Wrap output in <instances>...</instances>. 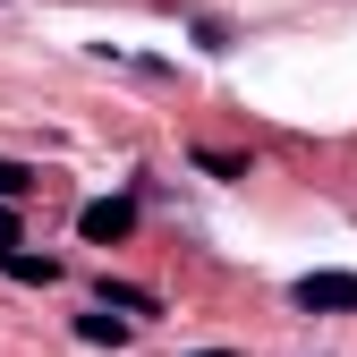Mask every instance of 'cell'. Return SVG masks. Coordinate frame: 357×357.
<instances>
[{
	"instance_id": "1",
	"label": "cell",
	"mask_w": 357,
	"mask_h": 357,
	"mask_svg": "<svg viewBox=\"0 0 357 357\" xmlns=\"http://www.w3.org/2000/svg\"><path fill=\"white\" fill-rule=\"evenodd\" d=\"M289 298L306 306V315H357V273H306Z\"/></svg>"
},
{
	"instance_id": "2",
	"label": "cell",
	"mask_w": 357,
	"mask_h": 357,
	"mask_svg": "<svg viewBox=\"0 0 357 357\" xmlns=\"http://www.w3.org/2000/svg\"><path fill=\"white\" fill-rule=\"evenodd\" d=\"M77 230H85V247H119L128 230H137V204H128V196H102V204L77 213Z\"/></svg>"
},
{
	"instance_id": "3",
	"label": "cell",
	"mask_w": 357,
	"mask_h": 357,
	"mask_svg": "<svg viewBox=\"0 0 357 357\" xmlns=\"http://www.w3.org/2000/svg\"><path fill=\"white\" fill-rule=\"evenodd\" d=\"M77 340H94V349H119V340H128V324L111 315V306H94V315H77Z\"/></svg>"
},
{
	"instance_id": "4",
	"label": "cell",
	"mask_w": 357,
	"mask_h": 357,
	"mask_svg": "<svg viewBox=\"0 0 357 357\" xmlns=\"http://www.w3.org/2000/svg\"><path fill=\"white\" fill-rule=\"evenodd\" d=\"M0 273H9V281H43V289H52V281H60V264H52V255H26V247H17L9 264H0Z\"/></svg>"
},
{
	"instance_id": "5",
	"label": "cell",
	"mask_w": 357,
	"mask_h": 357,
	"mask_svg": "<svg viewBox=\"0 0 357 357\" xmlns=\"http://www.w3.org/2000/svg\"><path fill=\"white\" fill-rule=\"evenodd\" d=\"M102 306H119V315H153V289H128V281H102Z\"/></svg>"
},
{
	"instance_id": "6",
	"label": "cell",
	"mask_w": 357,
	"mask_h": 357,
	"mask_svg": "<svg viewBox=\"0 0 357 357\" xmlns=\"http://www.w3.org/2000/svg\"><path fill=\"white\" fill-rule=\"evenodd\" d=\"M26 188H34V170H17V162H0V204H17Z\"/></svg>"
},
{
	"instance_id": "7",
	"label": "cell",
	"mask_w": 357,
	"mask_h": 357,
	"mask_svg": "<svg viewBox=\"0 0 357 357\" xmlns=\"http://www.w3.org/2000/svg\"><path fill=\"white\" fill-rule=\"evenodd\" d=\"M17 255V204H0V264Z\"/></svg>"
},
{
	"instance_id": "8",
	"label": "cell",
	"mask_w": 357,
	"mask_h": 357,
	"mask_svg": "<svg viewBox=\"0 0 357 357\" xmlns=\"http://www.w3.org/2000/svg\"><path fill=\"white\" fill-rule=\"evenodd\" d=\"M196 357H230V349H196Z\"/></svg>"
}]
</instances>
